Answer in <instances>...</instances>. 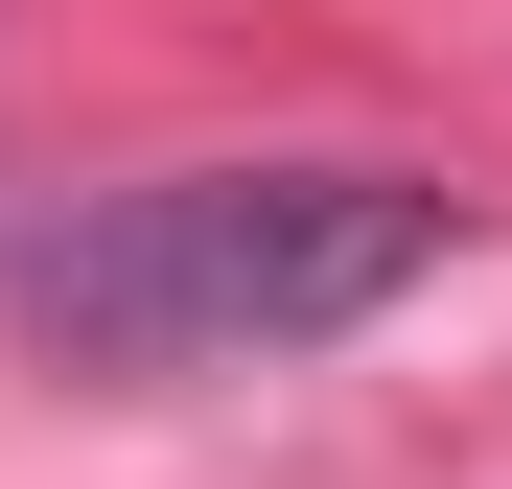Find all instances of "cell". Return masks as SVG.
I'll return each mask as SVG.
<instances>
[{
    "label": "cell",
    "instance_id": "1",
    "mask_svg": "<svg viewBox=\"0 0 512 489\" xmlns=\"http://www.w3.org/2000/svg\"><path fill=\"white\" fill-rule=\"evenodd\" d=\"M466 257L443 163H163V187H94L70 233H24V350L47 373H280L350 350L419 280Z\"/></svg>",
    "mask_w": 512,
    "mask_h": 489
}]
</instances>
